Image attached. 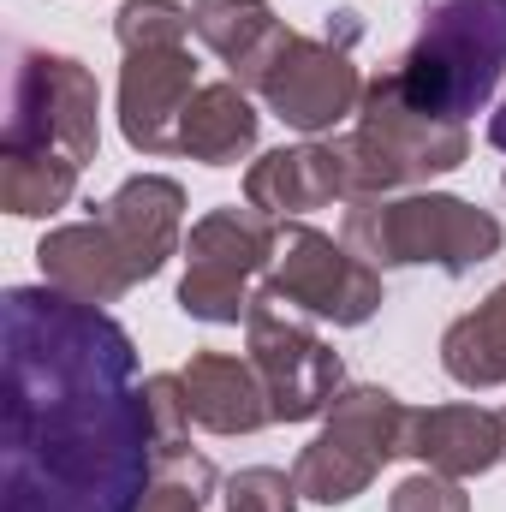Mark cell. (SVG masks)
I'll list each match as a JSON object with an SVG mask.
<instances>
[{
	"label": "cell",
	"mask_w": 506,
	"mask_h": 512,
	"mask_svg": "<svg viewBox=\"0 0 506 512\" xmlns=\"http://www.w3.org/2000/svg\"><path fill=\"white\" fill-rule=\"evenodd\" d=\"M0 346V512L143 507L155 483V423L126 328L60 286H12L0 298Z\"/></svg>",
	"instance_id": "cell-1"
},
{
	"label": "cell",
	"mask_w": 506,
	"mask_h": 512,
	"mask_svg": "<svg viewBox=\"0 0 506 512\" xmlns=\"http://www.w3.org/2000/svg\"><path fill=\"white\" fill-rule=\"evenodd\" d=\"M506 78V0H435L393 66L399 96L435 120H471Z\"/></svg>",
	"instance_id": "cell-2"
},
{
	"label": "cell",
	"mask_w": 506,
	"mask_h": 512,
	"mask_svg": "<svg viewBox=\"0 0 506 512\" xmlns=\"http://www.w3.org/2000/svg\"><path fill=\"white\" fill-rule=\"evenodd\" d=\"M501 221L465 197L447 191H411V197H352L346 203V245L376 262V268H405V262H435L441 274H471L477 262L501 251Z\"/></svg>",
	"instance_id": "cell-3"
},
{
	"label": "cell",
	"mask_w": 506,
	"mask_h": 512,
	"mask_svg": "<svg viewBox=\"0 0 506 512\" xmlns=\"http://www.w3.org/2000/svg\"><path fill=\"white\" fill-rule=\"evenodd\" d=\"M340 155H346V173H352V197H387L399 185H423L435 173H453L465 167L471 155V131L459 120H435V114H417L393 72H381L364 84V108H358V131L334 137Z\"/></svg>",
	"instance_id": "cell-4"
},
{
	"label": "cell",
	"mask_w": 506,
	"mask_h": 512,
	"mask_svg": "<svg viewBox=\"0 0 506 512\" xmlns=\"http://www.w3.org/2000/svg\"><path fill=\"white\" fill-rule=\"evenodd\" d=\"M102 149V90L96 72L72 54L18 48L12 54V90H6V126L0 155H66L90 167Z\"/></svg>",
	"instance_id": "cell-5"
},
{
	"label": "cell",
	"mask_w": 506,
	"mask_h": 512,
	"mask_svg": "<svg viewBox=\"0 0 506 512\" xmlns=\"http://www.w3.org/2000/svg\"><path fill=\"white\" fill-rule=\"evenodd\" d=\"M405 429H411V411L399 405V393H387V387H340V399L328 405L322 435L292 465L298 495L316 501V507L358 501L381 477V465L405 453Z\"/></svg>",
	"instance_id": "cell-6"
},
{
	"label": "cell",
	"mask_w": 506,
	"mask_h": 512,
	"mask_svg": "<svg viewBox=\"0 0 506 512\" xmlns=\"http://www.w3.org/2000/svg\"><path fill=\"white\" fill-rule=\"evenodd\" d=\"M364 24L358 12H328V30L322 36H298L280 48V60L268 66V78L256 84V96L268 102V114H280L292 131L316 137V131H334L340 120H352L364 108V78L352 66V48H358Z\"/></svg>",
	"instance_id": "cell-7"
},
{
	"label": "cell",
	"mask_w": 506,
	"mask_h": 512,
	"mask_svg": "<svg viewBox=\"0 0 506 512\" xmlns=\"http://www.w3.org/2000/svg\"><path fill=\"white\" fill-rule=\"evenodd\" d=\"M280 227L262 209H209L191 239H185V280H179V310L197 322H245L256 304L251 280L262 268H274Z\"/></svg>",
	"instance_id": "cell-8"
},
{
	"label": "cell",
	"mask_w": 506,
	"mask_h": 512,
	"mask_svg": "<svg viewBox=\"0 0 506 512\" xmlns=\"http://www.w3.org/2000/svg\"><path fill=\"white\" fill-rule=\"evenodd\" d=\"M245 340H251V364L262 387H268V411L274 423H310L322 417L340 387H346V370H340V352L310 328V316L298 304H286L274 286H262L245 316Z\"/></svg>",
	"instance_id": "cell-9"
},
{
	"label": "cell",
	"mask_w": 506,
	"mask_h": 512,
	"mask_svg": "<svg viewBox=\"0 0 506 512\" xmlns=\"http://www.w3.org/2000/svg\"><path fill=\"white\" fill-rule=\"evenodd\" d=\"M268 286L286 304H298L310 322H334V328H364L381 310V268L376 262H364L352 245H334L328 233H316L304 221L280 227Z\"/></svg>",
	"instance_id": "cell-10"
},
{
	"label": "cell",
	"mask_w": 506,
	"mask_h": 512,
	"mask_svg": "<svg viewBox=\"0 0 506 512\" xmlns=\"http://www.w3.org/2000/svg\"><path fill=\"white\" fill-rule=\"evenodd\" d=\"M197 60L185 48H137L120 66V131L137 155H173L179 120L197 96Z\"/></svg>",
	"instance_id": "cell-11"
},
{
	"label": "cell",
	"mask_w": 506,
	"mask_h": 512,
	"mask_svg": "<svg viewBox=\"0 0 506 512\" xmlns=\"http://www.w3.org/2000/svg\"><path fill=\"white\" fill-rule=\"evenodd\" d=\"M96 221L108 227L114 251L126 256L131 280L143 286V280H155V274L167 268V256L179 251L185 191H179V179H167V173H137V179H126V185L96 209Z\"/></svg>",
	"instance_id": "cell-12"
},
{
	"label": "cell",
	"mask_w": 506,
	"mask_h": 512,
	"mask_svg": "<svg viewBox=\"0 0 506 512\" xmlns=\"http://www.w3.org/2000/svg\"><path fill=\"white\" fill-rule=\"evenodd\" d=\"M405 453L423 459V471H441L453 483L483 477V471L506 465V417L489 411V405H429V411H411Z\"/></svg>",
	"instance_id": "cell-13"
},
{
	"label": "cell",
	"mask_w": 506,
	"mask_h": 512,
	"mask_svg": "<svg viewBox=\"0 0 506 512\" xmlns=\"http://www.w3.org/2000/svg\"><path fill=\"white\" fill-rule=\"evenodd\" d=\"M346 197L352 203V173L340 143H292V149H268L245 173V203L262 215H304Z\"/></svg>",
	"instance_id": "cell-14"
},
{
	"label": "cell",
	"mask_w": 506,
	"mask_h": 512,
	"mask_svg": "<svg viewBox=\"0 0 506 512\" xmlns=\"http://www.w3.org/2000/svg\"><path fill=\"white\" fill-rule=\"evenodd\" d=\"M179 376H185L191 423L209 429V435H256L262 423H274V411H268V387H262V376H256L251 358L197 352Z\"/></svg>",
	"instance_id": "cell-15"
},
{
	"label": "cell",
	"mask_w": 506,
	"mask_h": 512,
	"mask_svg": "<svg viewBox=\"0 0 506 512\" xmlns=\"http://www.w3.org/2000/svg\"><path fill=\"white\" fill-rule=\"evenodd\" d=\"M36 262H42L48 286H60L78 304H114V298H126L131 286H137L126 256L114 251V239H108V227L96 215L78 221V227H54L36 245Z\"/></svg>",
	"instance_id": "cell-16"
},
{
	"label": "cell",
	"mask_w": 506,
	"mask_h": 512,
	"mask_svg": "<svg viewBox=\"0 0 506 512\" xmlns=\"http://www.w3.org/2000/svg\"><path fill=\"white\" fill-rule=\"evenodd\" d=\"M191 30L233 66V84H245V90H256L268 78V66L292 42V30L274 18L268 0H197Z\"/></svg>",
	"instance_id": "cell-17"
},
{
	"label": "cell",
	"mask_w": 506,
	"mask_h": 512,
	"mask_svg": "<svg viewBox=\"0 0 506 512\" xmlns=\"http://www.w3.org/2000/svg\"><path fill=\"white\" fill-rule=\"evenodd\" d=\"M256 126H262V114L251 108L245 84H233V78L203 84L179 120V155H191L203 167H233L256 149Z\"/></svg>",
	"instance_id": "cell-18"
},
{
	"label": "cell",
	"mask_w": 506,
	"mask_h": 512,
	"mask_svg": "<svg viewBox=\"0 0 506 512\" xmlns=\"http://www.w3.org/2000/svg\"><path fill=\"white\" fill-rule=\"evenodd\" d=\"M441 370L459 387H506V286L441 334Z\"/></svg>",
	"instance_id": "cell-19"
},
{
	"label": "cell",
	"mask_w": 506,
	"mask_h": 512,
	"mask_svg": "<svg viewBox=\"0 0 506 512\" xmlns=\"http://www.w3.org/2000/svg\"><path fill=\"white\" fill-rule=\"evenodd\" d=\"M78 161L66 155H0V209L6 215H54L78 191Z\"/></svg>",
	"instance_id": "cell-20"
},
{
	"label": "cell",
	"mask_w": 506,
	"mask_h": 512,
	"mask_svg": "<svg viewBox=\"0 0 506 512\" xmlns=\"http://www.w3.org/2000/svg\"><path fill=\"white\" fill-rule=\"evenodd\" d=\"M209 489H215V465L203 453H191V441L155 447V483H149L137 512H203Z\"/></svg>",
	"instance_id": "cell-21"
},
{
	"label": "cell",
	"mask_w": 506,
	"mask_h": 512,
	"mask_svg": "<svg viewBox=\"0 0 506 512\" xmlns=\"http://www.w3.org/2000/svg\"><path fill=\"white\" fill-rule=\"evenodd\" d=\"M114 36L120 48H185L191 36V6H173V0H126L120 18H114Z\"/></svg>",
	"instance_id": "cell-22"
},
{
	"label": "cell",
	"mask_w": 506,
	"mask_h": 512,
	"mask_svg": "<svg viewBox=\"0 0 506 512\" xmlns=\"http://www.w3.org/2000/svg\"><path fill=\"white\" fill-rule=\"evenodd\" d=\"M227 512H298V483L274 465H251L227 477Z\"/></svg>",
	"instance_id": "cell-23"
},
{
	"label": "cell",
	"mask_w": 506,
	"mask_h": 512,
	"mask_svg": "<svg viewBox=\"0 0 506 512\" xmlns=\"http://www.w3.org/2000/svg\"><path fill=\"white\" fill-rule=\"evenodd\" d=\"M149 399V423H155V447H185V429H191V405H185V376H149L143 382Z\"/></svg>",
	"instance_id": "cell-24"
},
{
	"label": "cell",
	"mask_w": 506,
	"mask_h": 512,
	"mask_svg": "<svg viewBox=\"0 0 506 512\" xmlns=\"http://www.w3.org/2000/svg\"><path fill=\"white\" fill-rule=\"evenodd\" d=\"M387 512H471V495L441 471H417L387 495Z\"/></svg>",
	"instance_id": "cell-25"
},
{
	"label": "cell",
	"mask_w": 506,
	"mask_h": 512,
	"mask_svg": "<svg viewBox=\"0 0 506 512\" xmlns=\"http://www.w3.org/2000/svg\"><path fill=\"white\" fill-rule=\"evenodd\" d=\"M489 143H495V149H506V102H501V114L489 120Z\"/></svg>",
	"instance_id": "cell-26"
},
{
	"label": "cell",
	"mask_w": 506,
	"mask_h": 512,
	"mask_svg": "<svg viewBox=\"0 0 506 512\" xmlns=\"http://www.w3.org/2000/svg\"><path fill=\"white\" fill-rule=\"evenodd\" d=\"M501 417H506V411H501Z\"/></svg>",
	"instance_id": "cell-27"
},
{
	"label": "cell",
	"mask_w": 506,
	"mask_h": 512,
	"mask_svg": "<svg viewBox=\"0 0 506 512\" xmlns=\"http://www.w3.org/2000/svg\"><path fill=\"white\" fill-rule=\"evenodd\" d=\"M501 185H506V179H501Z\"/></svg>",
	"instance_id": "cell-28"
}]
</instances>
